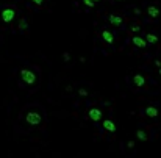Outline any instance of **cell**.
<instances>
[{
  "label": "cell",
  "instance_id": "6da1fadb",
  "mask_svg": "<svg viewBox=\"0 0 161 158\" xmlns=\"http://www.w3.org/2000/svg\"><path fill=\"white\" fill-rule=\"evenodd\" d=\"M25 122L31 127H38V125L42 124V116L38 111H28L25 114Z\"/></svg>",
  "mask_w": 161,
  "mask_h": 158
},
{
  "label": "cell",
  "instance_id": "7a4b0ae2",
  "mask_svg": "<svg viewBox=\"0 0 161 158\" xmlns=\"http://www.w3.org/2000/svg\"><path fill=\"white\" fill-rule=\"evenodd\" d=\"M20 78L25 85H35L36 83V74L31 69H20Z\"/></svg>",
  "mask_w": 161,
  "mask_h": 158
},
{
  "label": "cell",
  "instance_id": "3957f363",
  "mask_svg": "<svg viewBox=\"0 0 161 158\" xmlns=\"http://www.w3.org/2000/svg\"><path fill=\"white\" fill-rule=\"evenodd\" d=\"M0 16H2V19H3L5 24H9V22H13V19H14L16 11L13 9V8H5L2 13H0Z\"/></svg>",
  "mask_w": 161,
  "mask_h": 158
},
{
  "label": "cell",
  "instance_id": "277c9868",
  "mask_svg": "<svg viewBox=\"0 0 161 158\" xmlns=\"http://www.w3.org/2000/svg\"><path fill=\"white\" fill-rule=\"evenodd\" d=\"M102 116H103V113H102V110L100 108H89V111H88V117L91 121H94V122H99L100 119H102Z\"/></svg>",
  "mask_w": 161,
  "mask_h": 158
},
{
  "label": "cell",
  "instance_id": "5b68a950",
  "mask_svg": "<svg viewBox=\"0 0 161 158\" xmlns=\"http://www.w3.org/2000/svg\"><path fill=\"white\" fill-rule=\"evenodd\" d=\"M102 125H103V128H105L106 131H110V133H116V130H117L114 121H111V119H105V121L102 122Z\"/></svg>",
  "mask_w": 161,
  "mask_h": 158
},
{
  "label": "cell",
  "instance_id": "8992f818",
  "mask_svg": "<svg viewBox=\"0 0 161 158\" xmlns=\"http://www.w3.org/2000/svg\"><path fill=\"white\" fill-rule=\"evenodd\" d=\"M159 14H161V11H159V8H158V6H155V5L147 6V16H149V17L156 19V17H159Z\"/></svg>",
  "mask_w": 161,
  "mask_h": 158
},
{
  "label": "cell",
  "instance_id": "52a82bcc",
  "mask_svg": "<svg viewBox=\"0 0 161 158\" xmlns=\"http://www.w3.org/2000/svg\"><path fill=\"white\" fill-rule=\"evenodd\" d=\"M131 42H133V46H135V47H139V49H144L147 46L145 39L142 36H138V35H135V36L131 38Z\"/></svg>",
  "mask_w": 161,
  "mask_h": 158
},
{
  "label": "cell",
  "instance_id": "ba28073f",
  "mask_svg": "<svg viewBox=\"0 0 161 158\" xmlns=\"http://www.w3.org/2000/svg\"><path fill=\"white\" fill-rule=\"evenodd\" d=\"M108 22H110V25L120 27V25L124 24V19L120 17V16H117V14H110V16H108Z\"/></svg>",
  "mask_w": 161,
  "mask_h": 158
},
{
  "label": "cell",
  "instance_id": "9c48e42d",
  "mask_svg": "<svg viewBox=\"0 0 161 158\" xmlns=\"http://www.w3.org/2000/svg\"><path fill=\"white\" fill-rule=\"evenodd\" d=\"M133 83H135L136 88H142L145 85V77L142 74H135L133 75Z\"/></svg>",
  "mask_w": 161,
  "mask_h": 158
},
{
  "label": "cell",
  "instance_id": "30bf717a",
  "mask_svg": "<svg viewBox=\"0 0 161 158\" xmlns=\"http://www.w3.org/2000/svg\"><path fill=\"white\" fill-rule=\"evenodd\" d=\"M144 113H145V116H147V117H156V116L159 114L158 108H156V107H153V105H149V107H145Z\"/></svg>",
  "mask_w": 161,
  "mask_h": 158
},
{
  "label": "cell",
  "instance_id": "8fae6325",
  "mask_svg": "<svg viewBox=\"0 0 161 158\" xmlns=\"http://www.w3.org/2000/svg\"><path fill=\"white\" fill-rule=\"evenodd\" d=\"M102 39H103L106 44H113L114 42V35L110 30H103L102 31Z\"/></svg>",
  "mask_w": 161,
  "mask_h": 158
},
{
  "label": "cell",
  "instance_id": "7c38bea8",
  "mask_svg": "<svg viewBox=\"0 0 161 158\" xmlns=\"http://www.w3.org/2000/svg\"><path fill=\"white\" fill-rule=\"evenodd\" d=\"M144 39H145L147 44H158V41H159V38H158L155 33H147Z\"/></svg>",
  "mask_w": 161,
  "mask_h": 158
},
{
  "label": "cell",
  "instance_id": "4fadbf2b",
  "mask_svg": "<svg viewBox=\"0 0 161 158\" xmlns=\"http://www.w3.org/2000/svg\"><path fill=\"white\" fill-rule=\"evenodd\" d=\"M136 138H138L139 141H142V142H145L147 139H149V136H147V131H144V130H138V131H136Z\"/></svg>",
  "mask_w": 161,
  "mask_h": 158
},
{
  "label": "cell",
  "instance_id": "5bb4252c",
  "mask_svg": "<svg viewBox=\"0 0 161 158\" xmlns=\"http://www.w3.org/2000/svg\"><path fill=\"white\" fill-rule=\"evenodd\" d=\"M27 28H28V22H27L25 19H20V22H19V30L25 31Z\"/></svg>",
  "mask_w": 161,
  "mask_h": 158
},
{
  "label": "cell",
  "instance_id": "9a60e30c",
  "mask_svg": "<svg viewBox=\"0 0 161 158\" xmlns=\"http://www.w3.org/2000/svg\"><path fill=\"white\" fill-rule=\"evenodd\" d=\"M130 30H131L133 33H139L141 27H139V25H138V24H135V25H131V27H130Z\"/></svg>",
  "mask_w": 161,
  "mask_h": 158
},
{
  "label": "cell",
  "instance_id": "2e32d148",
  "mask_svg": "<svg viewBox=\"0 0 161 158\" xmlns=\"http://www.w3.org/2000/svg\"><path fill=\"white\" fill-rule=\"evenodd\" d=\"M83 3H85V6H88V8H94V5H96L92 0H83Z\"/></svg>",
  "mask_w": 161,
  "mask_h": 158
},
{
  "label": "cell",
  "instance_id": "e0dca14e",
  "mask_svg": "<svg viewBox=\"0 0 161 158\" xmlns=\"http://www.w3.org/2000/svg\"><path fill=\"white\" fill-rule=\"evenodd\" d=\"M78 94L82 96V97H86V96H88V91H86L85 88H80V89H78Z\"/></svg>",
  "mask_w": 161,
  "mask_h": 158
},
{
  "label": "cell",
  "instance_id": "ac0fdd59",
  "mask_svg": "<svg viewBox=\"0 0 161 158\" xmlns=\"http://www.w3.org/2000/svg\"><path fill=\"white\" fill-rule=\"evenodd\" d=\"M63 60H64V61H69V60H71V55L68 53V52H64V53H63Z\"/></svg>",
  "mask_w": 161,
  "mask_h": 158
},
{
  "label": "cell",
  "instance_id": "d6986e66",
  "mask_svg": "<svg viewBox=\"0 0 161 158\" xmlns=\"http://www.w3.org/2000/svg\"><path fill=\"white\" fill-rule=\"evenodd\" d=\"M31 2H33L35 5H38V6H41V5L44 3V0H31Z\"/></svg>",
  "mask_w": 161,
  "mask_h": 158
},
{
  "label": "cell",
  "instance_id": "ffe728a7",
  "mask_svg": "<svg viewBox=\"0 0 161 158\" xmlns=\"http://www.w3.org/2000/svg\"><path fill=\"white\" fill-rule=\"evenodd\" d=\"M153 63H155V66H156L158 69H161V60H155Z\"/></svg>",
  "mask_w": 161,
  "mask_h": 158
},
{
  "label": "cell",
  "instance_id": "44dd1931",
  "mask_svg": "<svg viewBox=\"0 0 161 158\" xmlns=\"http://www.w3.org/2000/svg\"><path fill=\"white\" fill-rule=\"evenodd\" d=\"M127 147H130V149L135 147V141H128V142H127Z\"/></svg>",
  "mask_w": 161,
  "mask_h": 158
},
{
  "label": "cell",
  "instance_id": "7402d4cb",
  "mask_svg": "<svg viewBox=\"0 0 161 158\" xmlns=\"http://www.w3.org/2000/svg\"><path fill=\"white\" fill-rule=\"evenodd\" d=\"M133 13H135L136 16H139V14H141V9H139V8H133Z\"/></svg>",
  "mask_w": 161,
  "mask_h": 158
},
{
  "label": "cell",
  "instance_id": "603a6c76",
  "mask_svg": "<svg viewBox=\"0 0 161 158\" xmlns=\"http://www.w3.org/2000/svg\"><path fill=\"white\" fill-rule=\"evenodd\" d=\"M92 2H94V3H97V2H100V0H92Z\"/></svg>",
  "mask_w": 161,
  "mask_h": 158
},
{
  "label": "cell",
  "instance_id": "cb8c5ba5",
  "mask_svg": "<svg viewBox=\"0 0 161 158\" xmlns=\"http://www.w3.org/2000/svg\"><path fill=\"white\" fill-rule=\"evenodd\" d=\"M158 74H159V77H161V69H159V71H158Z\"/></svg>",
  "mask_w": 161,
  "mask_h": 158
},
{
  "label": "cell",
  "instance_id": "d4e9b609",
  "mask_svg": "<svg viewBox=\"0 0 161 158\" xmlns=\"http://www.w3.org/2000/svg\"><path fill=\"white\" fill-rule=\"evenodd\" d=\"M117 2H119V0H117Z\"/></svg>",
  "mask_w": 161,
  "mask_h": 158
}]
</instances>
